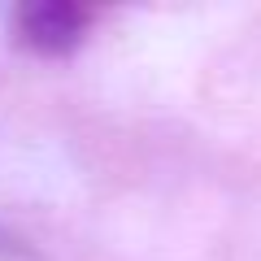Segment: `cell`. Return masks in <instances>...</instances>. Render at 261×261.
Wrapping results in <instances>:
<instances>
[{
  "label": "cell",
  "instance_id": "6da1fadb",
  "mask_svg": "<svg viewBox=\"0 0 261 261\" xmlns=\"http://www.w3.org/2000/svg\"><path fill=\"white\" fill-rule=\"evenodd\" d=\"M83 13L65 9V5H39V9H22V31L35 48H61L79 35Z\"/></svg>",
  "mask_w": 261,
  "mask_h": 261
}]
</instances>
